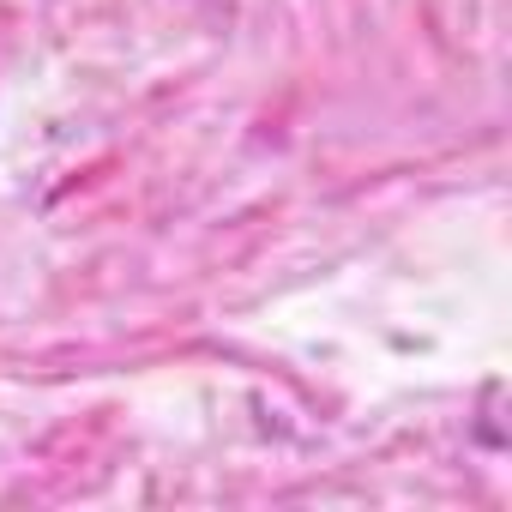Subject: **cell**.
I'll use <instances>...</instances> for the list:
<instances>
[]
</instances>
